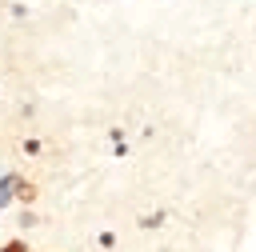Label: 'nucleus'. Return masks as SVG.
<instances>
[{"mask_svg": "<svg viewBox=\"0 0 256 252\" xmlns=\"http://www.w3.org/2000/svg\"><path fill=\"white\" fill-rule=\"evenodd\" d=\"M36 196H40V188H36L32 180L16 176V204H20V208H32V204H36Z\"/></svg>", "mask_w": 256, "mask_h": 252, "instance_id": "obj_1", "label": "nucleus"}, {"mask_svg": "<svg viewBox=\"0 0 256 252\" xmlns=\"http://www.w3.org/2000/svg\"><path fill=\"white\" fill-rule=\"evenodd\" d=\"M12 200H16V172H4V176H0V212H4Z\"/></svg>", "mask_w": 256, "mask_h": 252, "instance_id": "obj_2", "label": "nucleus"}, {"mask_svg": "<svg viewBox=\"0 0 256 252\" xmlns=\"http://www.w3.org/2000/svg\"><path fill=\"white\" fill-rule=\"evenodd\" d=\"M16 224H20V228H36V224H40V216H36L32 208H20V212H16Z\"/></svg>", "mask_w": 256, "mask_h": 252, "instance_id": "obj_3", "label": "nucleus"}, {"mask_svg": "<svg viewBox=\"0 0 256 252\" xmlns=\"http://www.w3.org/2000/svg\"><path fill=\"white\" fill-rule=\"evenodd\" d=\"M0 252H32V248H28V240H24V236H16V240H4V244H0Z\"/></svg>", "mask_w": 256, "mask_h": 252, "instance_id": "obj_4", "label": "nucleus"}, {"mask_svg": "<svg viewBox=\"0 0 256 252\" xmlns=\"http://www.w3.org/2000/svg\"><path fill=\"white\" fill-rule=\"evenodd\" d=\"M164 220V212H152V216H140V228H156Z\"/></svg>", "mask_w": 256, "mask_h": 252, "instance_id": "obj_5", "label": "nucleus"}, {"mask_svg": "<svg viewBox=\"0 0 256 252\" xmlns=\"http://www.w3.org/2000/svg\"><path fill=\"white\" fill-rule=\"evenodd\" d=\"M96 244H100V248H116V236H112V232H100Z\"/></svg>", "mask_w": 256, "mask_h": 252, "instance_id": "obj_6", "label": "nucleus"}]
</instances>
